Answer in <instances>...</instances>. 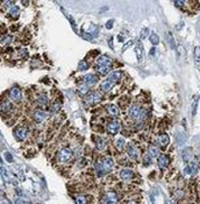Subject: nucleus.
Listing matches in <instances>:
<instances>
[{
  "label": "nucleus",
  "mask_w": 200,
  "mask_h": 204,
  "mask_svg": "<svg viewBox=\"0 0 200 204\" xmlns=\"http://www.w3.org/2000/svg\"><path fill=\"white\" fill-rule=\"evenodd\" d=\"M121 74H122L121 71H112V72H109L108 76H107V78L100 84V89L102 91H105V92L111 91L113 89V86L115 85V83L120 79Z\"/></svg>",
  "instance_id": "1"
},
{
  "label": "nucleus",
  "mask_w": 200,
  "mask_h": 204,
  "mask_svg": "<svg viewBox=\"0 0 200 204\" xmlns=\"http://www.w3.org/2000/svg\"><path fill=\"white\" fill-rule=\"evenodd\" d=\"M56 157H57V161L61 162V163L66 162V161H69V160L72 157V151H71L70 148H62V149L57 153Z\"/></svg>",
  "instance_id": "2"
},
{
  "label": "nucleus",
  "mask_w": 200,
  "mask_h": 204,
  "mask_svg": "<svg viewBox=\"0 0 200 204\" xmlns=\"http://www.w3.org/2000/svg\"><path fill=\"white\" fill-rule=\"evenodd\" d=\"M102 99V96L100 95L98 91H93L91 93H89L86 97H85V103L89 104V105H93V104H98V103L101 102Z\"/></svg>",
  "instance_id": "3"
},
{
  "label": "nucleus",
  "mask_w": 200,
  "mask_h": 204,
  "mask_svg": "<svg viewBox=\"0 0 200 204\" xmlns=\"http://www.w3.org/2000/svg\"><path fill=\"white\" fill-rule=\"evenodd\" d=\"M100 164H101V168H102V170L105 171V174L109 173V171L113 169V167H114L113 160H112L111 157H108V156L104 157V159L100 161Z\"/></svg>",
  "instance_id": "4"
},
{
  "label": "nucleus",
  "mask_w": 200,
  "mask_h": 204,
  "mask_svg": "<svg viewBox=\"0 0 200 204\" xmlns=\"http://www.w3.org/2000/svg\"><path fill=\"white\" fill-rule=\"evenodd\" d=\"M119 201V197H118V194L116 193H113V191H109L105 195L104 197V202L102 204H116Z\"/></svg>",
  "instance_id": "5"
},
{
  "label": "nucleus",
  "mask_w": 200,
  "mask_h": 204,
  "mask_svg": "<svg viewBox=\"0 0 200 204\" xmlns=\"http://www.w3.org/2000/svg\"><path fill=\"white\" fill-rule=\"evenodd\" d=\"M197 170H198V167H197V163L196 162H191V163H189L185 168H184V175L185 176H192V175H194L196 173H197Z\"/></svg>",
  "instance_id": "6"
},
{
  "label": "nucleus",
  "mask_w": 200,
  "mask_h": 204,
  "mask_svg": "<svg viewBox=\"0 0 200 204\" xmlns=\"http://www.w3.org/2000/svg\"><path fill=\"white\" fill-rule=\"evenodd\" d=\"M83 79H84V83H85L86 85H89V86L94 85V84L98 83V77H97V75H94V74H86V75L83 77Z\"/></svg>",
  "instance_id": "7"
},
{
  "label": "nucleus",
  "mask_w": 200,
  "mask_h": 204,
  "mask_svg": "<svg viewBox=\"0 0 200 204\" xmlns=\"http://www.w3.org/2000/svg\"><path fill=\"white\" fill-rule=\"evenodd\" d=\"M8 96H9V98H11V101H13V102H19V101L21 99L22 93H21V90H20L19 88H13V89H11Z\"/></svg>",
  "instance_id": "8"
},
{
  "label": "nucleus",
  "mask_w": 200,
  "mask_h": 204,
  "mask_svg": "<svg viewBox=\"0 0 200 204\" xmlns=\"http://www.w3.org/2000/svg\"><path fill=\"white\" fill-rule=\"evenodd\" d=\"M119 131H120V124H119V121L113 120V121H111V123L107 125V132H108V133H111V134H116V133H119Z\"/></svg>",
  "instance_id": "9"
},
{
  "label": "nucleus",
  "mask_w": 200,
  "mask_h": 204,
  "mask_svg": "<svg viewBox=\"0 0 200 204\" xmlns=\"http://www.w3.org/2000/svg\"><path fill=\"white\" fill-rule=\"evenodd\" d=\"M157 163H158L159 168H166L170 164V157L165 154H161L157 159Z\"/></svg>",
  "instance_id": "10"
},
{
  "label": "nucleus",
  "mask_w": 200,
  "mask_h": 204,
  "mask_svg": "<svg viewBox=\"0 0 200 204\" xmlns=\"http://www.w3.org/2000/svg\"><path fill=\"white\" fill-rule=\"evenodd\" d=\"M126 151H127V154L129 155V157H132L133 160H136L137 156H139V153H137V148L133 145V144H128L126 146Z\"/></svg>",
  "instance_id": "11"
},
{
  "label": "nucleus",
  "mask_w": 200,
  "mask_h": 204,
  "mask_svg": "<svg viewBox=\"0 0 200 204\" xmlns=\"http://www.w3.org/2000/svg\"><path fill=\"white\" fill-rule=\"evenodd\" d=\"M140 113H141V108H140L137 105H133V106L129 108V111H128L129 117H130L132 119H134V120H137V119H139Z\"/></svg>",
  "instance_id": "12"
},
{
  "label": "nucleus",
  "mask_w": 200,
  "mask_h": 204,
  "mask_svg": "<svg viewBox=\"0 0 200 204\" xmlns=\"http://www.w3.org/2000/svg\"><path fill=\"white\" fill-rule=\"evenodd\" d=\"M14 135L16 137L18 140H23V139H26V137H27V128H26V127H22V126L18 127V128L15 130V132H14Z\"/></svg>",
  "instance_id": "13"
},
{
  "label": "nucleus",
  "mask_w": 200,
  "mask_h": 204,
  "mask_svg": "<svg viewBox=\"0 0 200 204\" xmlns=\"http://www.w3.org/2000/svg\"><path fill=\"white\" fill-rule=\"evenodd\" d=\"M33 117H34V120H35L36 123H42V121L46 119L47 114H46V112H44L43 110H36V111L34 112Z\"/></svg>",
  "instance_id": "14"
},
{
  "label": "nucleus",
  "mask_w": 200,
  "mask_h": 204,
  "mask_svg": "<svg viewBox=\"0 0 200 204\" xmlns=\"http://www.w3.org/2000/svg\"><path fill=\"white\" fill-rule=\"evenodd\" d=\"M133 176H134V173H133L130 169L125 168V169H122V170L120 171V177H121V180H123V181H128V180H130Z\"/></svg>",
  "instance_id": "15"
},
{
  "label": "nucleus",
  "mask_w": 200,
  "mask_h": 204,
  "mask_svg": "<svg viewBox=\"0 0 200 204\" xmlns=\"http://www.w3.org/2000/svg\"><path fill=\"white\" fill-rule=\"evenodd\" d=\"M111 68H112V63H107V64H101V65H97V70L98 72L101 75H106V74H109L111 71Z\"/></svg>",
  "instance_id": "16"
},
{
  "label": "nucleus",
  "mask_w": 200,
  "mask_h": 204,
  "mask_svg": "<svg viewBox=\"0 0 200 204\" xmlns=\"http://www.w3.org/2000/svg\"><path fill=\"white\" fill-rule=\"evenodd\" d=\"M107 145H108L107 139H105V138H97V140H96V146H97V149H98V151H104V149L107 147Z\"/></svg>",
  "instance_id": "17"
},
{
  "label": "nucleus",
  "mask_w": 200,
  "mask_h": 204,
  "mask_svg": "<svg viewBox=\"0 0 200 204\" xmlns=\"http://www.w3.org/2000/svg\"><path fill=\"white\" fill-rule=\"evenodd\" d=\"M182 157H183V161L184 162H189L192 157V148L190 147H186L182 151Z\"/></svg>",
  "instance_id": "18"
},
{
  "label": "nucleus",
  "mask_w": 200,
  "mask_h": 204,
  "mask_svg": "<svg viewBox=\"0 0 200 204\" xmlns=\"http://www.w3.org/2000/svg\"><path fill=\"white\" fill-rule=\"evenodd\" d=\"M61 11H62V12H63V14L66 16V19L70 21V23H71V26H72V29H73L76 33H78V32H77V25H76V22H75V20H73V18H72V15H70V14H69V13H68V12H66V11H65L63 7H61Z\"/></svg>",
  "instance_id": "19"
},
{
  "label": "nucleus",
  "mask_w": 200,
  "mask_h": 204,
  "mask_svg": "<svg viewBox=\"0 0 200 204\" xmlns=\"http://www.w3.org/2000/svg\"><path fill=\"white\" fill-rule=\"evenodd\" d=\"M169 142H170V138H169V135L168 134H161L159 137H158V144L162 146V147H166L168 145H169Z\"/></svg>",
  "instance_id": "20"
},
{
  "label": "nucleus",
  "mask_w": 200,
  "mask_h": 204,
  "mask_svg": "<svg viewBox=\"0 0 200 204\" xmlns=\"http://www.w3.org/2000/svg\"><path fill=\"white\" fill-rule=\"evenodd\" d=\"M135 54H136V57L139 61H141L143 58V55H144V50H143V47L140 42H136V46H135Z\"/></svg>",
  "instance_id": "21"
},
{
  "label": "nucleus",
  "mask_w": 200,
  "mask_h": 204,
  "mask_svg": "<svg viewBox=\"0 0 200 204\" xmlns=\"http://www.w3.org/2000/svg\"><path fill=\"white\" fill-rule=\"evenodd\" d=\"M107 112H108V114L112 115V117H116V115H119V113H120L119 107H118L116 105H108V106H107Z\"/></svg>",
  "instance_id": "22"
},
{
  "label": "nucleus",
  "mask_w": 200,
  "mask_h": 204,
  "mask_svg": "<svg viewBox=\"0 0 200 204\" xmlns=\"http://www.w3.org/2000/svg\"><path fill=\"white\" fill-rule=\"evenodd\" d=\"M194 62H196L197 68L200 70V47L199 46H196V48H194Z\"/></svg>",
  "instance_id": "23"
},
{
  "label": "nucleus",
  "mask_w": 200,
  "mask_h": 204,
  "mask_svg": "<svg viewBox=\"0 0 200 204\" xmlns=\"http://www.w3.org/2000/svg\"><path fill=\"white\" fill-rule=\"evenodd\" d=\"M8 13H9V15H11L12 18H18L19 14H20V8H19L18 6H13V7H11V8L8 9Z\"/></svg>",
  "instance_id": "24"
},
{
  "label": "nucleus",
  "mask_w": 200,
  "mask_h": 204,
  "mask_svg": "<svg viewBox=\"0 0 200 204\" xmlns=\"http://www.w3.org/2000/svg\"><path fill=\"white\" fill-rule=\"evenodd\" d=\"M107 63H112V59L108 57V56H105V55H102V56H100L99 58H98V61H97V65H101V64H107Z\"/></svg>",
  "instance_id": "25"
},
{
  "label": "nucleus",
  "mask_w": 200,
  "mask_h": 204,
  "mask_svg": "<svg viewBox=\"0 0 200 204\" xmlns=\"http://www.w3.org/2000/svg\"><path fill=\"white\" fill-rule=\"evenodd\" d=\"M115 146H116V148H118L119 151H122V149L125 148V146H126L125 139H123V138H118V139L115 140Z\"/></svg>",
  "instance_id": "26"
},
{
  "label": "nucleus",
  "mask_w": 200,
  "mask_h": 204,
  "mask_svg": "<svg viewBox=\"0 0 200 204\" xmlns=\"http://www.w3.org/2000/svg\"><path fill=\"white\" fill-rule=\"evenodd\" d=\"M87 92H89V85H86L85 83L80 84L79 88H78V93H79L80 96H84V95H86Z\"/></svg>",
  "instance_id": "27"
},
{
  "label": "nucleus",
  "mask_w": 200,
  "mask_h": 204,
  "mask_svg": "<svg viewBox=\"0 0 200 204\" xmlns=\"http://www.w3.org/2000/svg\"><path fill=\"white\" fill-rule=\"evenodd\" d=\"M149 40L150 42L154 45V46H157L159 43V36L156 34V33H151L149 35Z\"/></svg>",
  "instance_id": "28"
},
{
  "label": "nucleus",
  "mask_w": 200,
  "mask_h": 204,
  "mask_svg": "<svg viewBox=\"0 0 200 204\" xmlns=\"http://www.w3.org/2000/svg\"><path fill=\"white\" fill-rule=\"evenodd\" d=\"M11 108H12L11 103L7 102V101H2V103H1V112H8V111H11Z\"/></svg>",
  "instance_id": "29"
},
{
  "label": "nucleus",
  "mask_w": 200,
  "mask_h": 204,
  "mask_svg": "<svg viewBox=\"0 0 200 204\" xmlns=\"http://www.w3.org/2000/svg\"><path fill=\"white\" fill-rule=\"evenodd\" d=\"M96 174H97V176L98 177H101V176H104L105 175V171L102 170V168H101V164H100V161L98 162H96Z\"/></svg>",
  "instance_id": "30"
},
{
  "label": "nucleus",
  "mask_w": 200,
  "mask_h": 204,
  "mask_svg": "<svg viewBox=\"0 0 200 204\" xmlns=\"http://www.w3.org/2000/svg\"><path fill=\"white\" fill-rule=\"evenodd\" d=\"M148 155H149L150 157H156V156H158V149H157V147L150 146L149 148H148Z\"/></svg>",
  "instance_id": "31"
},
{
  "label": "nucleus",
  "mask_w": 200,
  "mask_h": 204,
  "mask_svg": "<svg viewBox=\"0 0 200 204\" xmlns=\"http://www.w3.org/2000/svg\"><path fill=\"white\" fill-rule=\"evenodd\" d=\"M37 103H39V105H42V106L47 105V103H48L47 95H46V93H42V95H40V96H39V98H37Z\"/></svg>",
  "instance_id": "32"
},
{
  "label": "nucleus",
  "mask_w": 200,
  "mask_h": 204,
  "mask_svg": "<svg viewBox=\"0 0 200 204\" xmlns=\"http://www.w3.org/2000/svg\"><path fill=\"white\" fill-rule=\"evenodd\" d=\"M185 141H186V139H185V134H184V133H178V134H177V144H178V146L184 145Z\"/></svg>",
  "instance_id": "33"
},
{
  "label": "nucleus",
  "mask_w": 200,
  "mask_h": 204,
  "mask_svg": "<svg viewBox=\"0 0 200 204\" xmlns=\"http://www.w3.org/2000/svg\"><path fill=\"white\" fill-rule=\"evenodd\" d=\"M198 101H199V97H194L193 103H192V115L194 117L197 114V108H198Z\"/></svg>",
  "instance_id": "34"
},
{
  "label": "nucleus",
  "mask_w": 200,
  "mask_h": 204,
  "mask_svg": "<svg viewBox=\"0 0 200 204\" xmlns=\"http://www.w3.org/2000/svg\"><path fill=\"white\" fill-rule=\"evenodd\" d=\"M75 202L76 204H86V197L83 195H77L75 197Z\"/></svg>",
  "instance_id": "35"
},
{
  "label": "nucleus",
  "mask_w": 200,
  "mask_h": 204,
  "mask_svg": "<svg viewBox=\"0 0 200 204\" xmlns=\"http://www.w3.org/2000/svg\"><path fill=\"white\" fill-rule=\"evenodd\" d=\"M11 41H12V36H11V35H4V36L1 38V46H6V45H8Z\"/></svg>",
  "instance_id": "36"
},
{
  "label": "nucleus",
  "mask_w": 200,
  "mask_h": 204,
  "mask_svg": "<svg viewBox=\"0 0 200 204\" xmlns=\"http://www.w3.org/2000/svg\"><path fill=\"white\" fill-rule=\"evenodd\" d=\"M87 68H89V64L85 61H80L79 62V64H78V70L79 71H85Z\"/></svg>",
  "instance_id": "37"
},
{
  "label": "nucleus",
  "mask_w": 200,
  "mask_h": 204,
  "mask_svg": "<svg viewBox=\"0 0 200 204\" xmlns=\"http://www.w3.org/2000/svg\"><path fill=\"white\" fill-rule=\"evenodd\" d=\"M4 156H5V160L7 161V162H9V163H12L13 161H14V159H13V156H12V154L8 153V152H6V153L4 154Z\"/></svg>",
  "instance_id": "38"
},
{
  "label": "nucleus",
  "mask_w": 200,
  "mask_h": 204,
  "mask_svg": "<svg viewBox=\"0 0 200 204\" xmlns=\"http://www.w3.org/2000/svg\"><path fill=\"white\" fill-rule=\"evenodd\" d=\"M82 35H83V38H84V39L90 40V41L93 39V35H92V34H90V33H87V32H85V30H83V32H82Z\"/></svg>",
  "instance_id": "39"
},
{
  "label": "nucleus",
  "mask_w": 200,
  "mask_h": 204,
  "mask_svg": "<svg viewBox=\"0 0 200 204\" xmlns=\"http://www.w3.org/2000/svg\"><path fill=\"white\" fill-rule=\"evenodd\" d=\"M148 35H149V29H148V28H143V29L141 30V38H142V39H146Z\"/></svg>",
  "instance_id": "40"
},
{
  "label": "nucleus",
  "mask_w": 200,
  "mask_h": 204,
  "mask_svg": "<svg viewBox=\"0 0 200 204\" xmlns=\"http://www.w3.org/2000/svg\"><path fill=\"white\" fill-rule=\"evenodd\" d=\"M169 41H170V47H171L172 49H175V48H176V46H175V40H173V38H172L171 34H169Z\"/></svg>",
  "instance_id": "41"
},
{
  "label": "nucleus",
  "mask_w": 200,
  "mask_h": 204,
  "mask_svg": "<svg viewBox=\"0 0 200 204\" xmlns=\"http://www.w3.org/2000/svg\"><path fill=\"white\" fill-rule=\"evenodd\" d=\"M16 203L18 204H30L29 203V201L26 200V198H19V200L16 201Z\"/></svg>",
  "instance_id": "42"
},
{
  "label": "nucleus",
  "mask_w": 200,
  "mask_h": 204,
  "mask_svg": "<svg viewBox=\"0 0 200 204\" xmlns=\"http://www.w3.org/2000/svg\"><path fill=\"white\" fill-rule=\"evenodd\" d=\"M113 23H114V20H108V21L106 22V28H107V29H111V28L113 27Z\"/></svg>",
  "instance_id": "43"
},
{
  "label": "nucleus",
  "mask_w": 200,
  "mask_h": 204,
  "mask_svg": "<svg viewBox=\"0 0 200 204\" xmlns=\"http://www.w3.org/2000/svg\"><path fill=\"white\" fill-rule=\"evenodd\" d=\"M19 51H20L21 56H23V57H26V56H27V49H26V48H21Z\"/></svg>",
  "instance_id": "44"
},
{
  "label": "nucleus",
  "mask_w": 200,
  "mask_h": 204,
  "mask_svg": "<svg viewBox=\"0 0 200 204\" xmlns=\"http://www.w3.org/2000/svg\"><path fill=\"white\" fill-rule=\"evenodd\" d=\"M143 162H144V164H148V163H150V162H151V157H150L149 155H147V156H146V159H143Z\"/></svg>",
  "instance_id": "45"
},
{
  "label": "nucleus",
  "mask_w": 200,
  "mask_h": 204,
  "mask_svg": "<svg viewBox=\"0 0 200 204\" xmlns=\"http://www.w3.org/2000/svg\"><path fill=\"white\" fill-rule=\"evenodd\" d=\"M175 5H176V6H178V7H180V8H182V7H183V6H184V1H175Z\"/></svg>",
  "instance_id": "46"
},
{
  "label": "nucleus",
  "mask_w": 200,
  "mask_h": 204,
  "mask_svg": "<svg viewBox=\"0 0 200 204\" xmlns=\"http://www.w3.org/2000/svg\"><path fill=\"white\" fill-rule=\"evenodd\" d=\"M130 45H132V41H129V42H128V43H127V45H125V47H123V48H122V50H125V49H127V48H128V47H129V46H130Z\"/></svg>",
  "instance_id": "47"
},
{
  "label": "nucleus",
  "mask_w": 200,
  "mask_h": 204,
  "mask_svg": "<svg viewBox=\"0 0 200 204\" xmlns=\"http://www.w3.org/2000/svg\"><path fill=\"white\" fill-rule=\"evenodd\" d=\"M155 52H156V49H155V48H152V49L150 50V55H151V56H154V55H155Z\"/></svg>",
  "instance_id": "48"
},
{
  "label": "nucleus",
  "mask_w": 200,
  "mask_h": 204,
  "mask_svg": "<svg viewBox=\"0 0 200 204\" xmlns=\"http://www.w3.org/2000/svg\"><path fill=\"white\" fill-rule=\"evenodd\" d=\"M129 204H135V203H129Z\"/></svg>",
  "instance_id": "49"
}]
</instances>
